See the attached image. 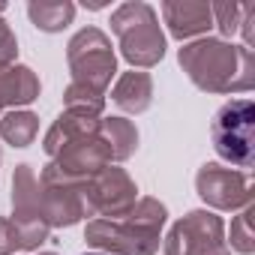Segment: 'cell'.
Segmentation results:
<instances>
[{"mask_svg": "<svg viewBox=\"0 0 255 255\" xmlns=\"http://www.w3.org/2000/svg\"><path fill=\"white\" fill-rule=\"evenodd\" d=\"M180 66L207 93H243L255 84V57L225 39H198L180 48Z\"/></svg>", "mask_w": 255, "mask_h": 255, "instance_id": "cell-1", "label": "cell"}, {"mask_svg": "<svg viewBox=\"0 0 255 255\" xmlns=\"http://www.w3.org/2000/svg\"><path fill=\"white\" fill-rule=\"evenodd\" d=\"M111 99L123 108V111H129V114H141L150 108V99H153V81L147 72H123L111 90Z\"/></svg>", "mask_w": 255, "mask_h": 255, "instance_id": "cell-12", "label": "cell"}, {"mask_svg": "<svg viewBox=\"0 0 255 255\" xmlns=\"http://www.w3.org/2000/svg\"><path fill=\"white\" fill-rule=\"evenodd\" d=\"M66 60L72 69V81L87 84L93 90H105L117 72V57L111 51V39L99 27H84L69 39Z\"/></svg>", "mask_w": 255, "mask_h": 255, "instance_id": "cell-5", "label": "cell"}, {"mask_svg": "<svg viewBox=\"0 0 255 255\" xmlns=\"http://www.w3.org/2000/svg\"><path fill=\"white\" fill-rule=\"evenodd\" d=\"M39 96V78L30 66H3L0 69V108L27 105Z\"/></svg>", "mask_w": 255, "mask_h": 255, "instance_id": "cell-13", "label": "cell"}, {"mask_svg": "<svg viewBox=\"0 0 255 255\" xmlns=\"http://www.w3.org/2000/svg\"><path fill=\"white\" fill-rule=\"evenodd\" d=\"M15 54H18V42H15V33L9 30V24L0 18V69L3 66H12L15 63Z\"/></svg>", "mask_w": 255, "mask_h": 255, "instance_id": "cell-21", "label": "cell"}, {"mask_svg": "<svg viewBox=\"0 0 255 255\" xmlns=\"http://www.w3.org/2000/svg\"><path fill=\"white\" fill-rule=\"evenodd\" d=\"M210 15L216 21V27L231 36L237 27H240V18H243V3H210Z\"/></svg>", "mask_w": 255, "mask_h": 255, "instance_id": "cell-20", "label": "cell"}, {"mask_svg": "<svg viewBox=\"0 0 255 255\" xmlns=\"http://www.w3.org/2000/svg\"><path fill=\"white\" fill-rule=\"evenodd\" d=\"M12 219H27V222H45L42 219V198H39V177L33 174L30 165H18L12 177Z\"/></svg>", "mask_w": 255, "mask_h": 255, "instance_id": "cell-11", "label": "cell"}, {"mask_svg": "<svg viewBox=\"0 0 255 255\" xmlns=\"http://www.w3.org/2000/svg\"><path fill=\"white\" fill-rule=\"evenodd\" d=\"M84 255H105V252H84Z\"/></svg>", "mask_w": 255, "mask_h": 255, "instance_id": "cell-22", "label": "cell"}, {"mask_svg": "<svg viewBox=\"0 0 255 255\" xmlns=\"http://www.w3.org/2000/svg\"><path fill=\"white\" fill-rule=\"evenodd\" d=\"M213 147L231 165L249 171L255 162V108L252 99H231L225 102L210 126Z\"/></svg>", "mask_w": 255, "mask_h": 255, "instance_id": "cell-4", "label": "cell"}, {"mask_svg": "<svg viewBox=\"0 0 255 255\" xmlns=\"http://www.w3.org/2000/svg\"><path fill=\"white\" fill-rule=\"evenodd\" d=\"M252 216H255V210H252V204H249V207H243V210H240V216H234V222H231V249H237L240 255L255 252Z\"/></svg>", "mask_w": 255, "mask_h": 255, "instance_id": "cell-19", "label": "cell"}, {"mask_svg": "<svg viewBox=\"0 0 255 255\" xmlns=\"http://www.w3.org/2000/svg\"><path fill=\"white\" fill-rule=\"evenodd\" d=\"M27 15L39 30L57 33L66 24H72L75 3H69V0H33V3H27Z\"/></svg>", "mask_w": 255, "mask_h": 255, "instance_id": "cell-16", "label": "cell"}, {"mask_svg": "<svg viewBox=\"0 0 255 255\" xmlns=\"http://www.w3.org/2000/svg\"><path fill=\"white\" fill-rule=\"evenodd\" d=\"M39 132V117L30 111H9L0 117V138L12 147H27Z\"/></svg>", "mask_w": 255, "mask_h": 255, "instance_id": "cell-17", "label": "cell"}, {"mask_svg": "<svg viewBox=\"0 0 255 255\" xmlns=\"http://www.w3.org/2000/svg\"><path fill=\"white\" fill-rule=\"evenodd\" d=\"M162 18L174 39H189L213 27L210 3H204V0H168V3H162Z\"/></svg>", "mask_w": 255, "mask_h": 255, "instance_id": "cell-10", "label": "cell"}, {"mask_svg": "<svg viewBox=\"0 0 255 255\" xmlns=\"http://www.w3.org/2000/svg\"><path fill=\"white\" fill-rule=\"evenodd\" d=\"M195 189L216 210H237L252 204V174L222 168L216 162L201 165V171L195 174Z\"/></svg>", "mask_w": 255, "mask_h": 255, "instance_id": "cell-9", "label": "cell"}, {"mask_svg": "<svg viewBox=\"0 0 255 255\" xmlns=\"http://www.w3.org/2000/svg\"><path fill=\"white\" fill-rule=\"evenodd\" d=\"M165 255H231V249L225 243L222 219L207 210L186 213L168 231Z\"/></svg>", "mask_w": 255, "mask_h": 255, "instance_id": "cell-6", "label": "cell"}, {"mask_svg": "<svg viewBox=\"0 0 255 255\" xmlns=\"http://www.w3.org/2000/svg\"><path fill=\"white\" fill-rule=\"evenodd\" d=\"M42 255H54V252H42Z\"/></svg>", "mask_w": 255, "mask_h": 255, "instance_id": "cell-23", "label": "cell"}, {"mask_svg": "<svg viewBox=\"0 0 255 255\" xmlns=\"http://www.w3.org/2000/svg\"><path fill=\"white\" fill-rule=\"evenodd\" d=\"M165 204L141 198L123 219L87 222V243L105 255H153L159 249V231L165 225Z\"/></svg>", "mask_w": 255, "mask_h": 255, "instance_id": "cell-2", "label": "cell"}, {"mask_svg": "<svg viewBox=\"0 0 255 255\" xmlns=\"http://www.w3.org/2000/svg\"><path fill=\"white\" fill-rule=\"evenodd\" d=\"M63 102H66V111H72V114L99 117V111H102V105H105V96H102L99 90L87 87V84H78V81H72V84L66 87V96H63Z\"/></svg>", "mask_w": 255, "mask_h": 255, "instance_id": "cell-18", "label": "cell"}, {"mask_svg": "<svg viewBox=\"0 0 255 255\" xmlns=\"http://www.w3.org/2000/svg\"><path fill=\"white\" fill-rule=\"evenodd\" d=\"M39 198H42V219L48 228L75 225L81 216L90 213L84 198V183L66 180L51 168H45L39 177Z\"/></svg>", "mask_w": 255, "mask_h": 255, "instance_id": "cell-8", "label": "cell"}, {"mask_svg": "<svg viewBox=\"0 0 255 255\" xmlns=\"http://www.w3.org/2000/svg\"><path fill=\"white\" fill-rule=\"evenodd\" d=\"M48 240L45 222H27V219H3L0 216V255H12L15 249H36Z\"/></svg>", "mask_w": 255, "mask_h": 255, "instance_id": "cell-14", "label": "cell"}, {"mask_svg": "<svg viewBox=\"0 0 255 255\" xmlns=\"http://www.w3.org/2000/svg\"><path fill=\"white\" fill-rule=\"evenodd\" d=\"M0 12H3V3H0Z\"/></svg>", "mask_w": 255, "mask_h": 255, "instance_id": "cell-24", "label": "cell"}, {"mask_svg": "<svg viewBox=\"0 0 255 255\" xmlns=\"http://www.w3.org/2000/svg\"><path fill=\"white\" fill-rule=\"evenodd\" d=\"M135 183L123 168L105 165L99 168L90 180H84V198H87V210L99 213V219H117L126 216L135 207Z\"/></svg>", "mask_w": 255, "mask_h": 255, "instance_id": "cell-7", "label": "cell"}, {"mask_svg": "<svg viewBox=\"0 0 255 255\" xmlns=\"http://www.w3.org/2000/svg\"><path fill=\"white\" fill-rule=\"evenodd\" d=\"M111 30L120 42L123 57L138 69L156 66L165 54V36L156 18V9L135 0V3H123L111 15Z\"/></svg>", "mask_w": 255, "mask_h": 255, "instance_id": "cell-3", "label": "cell"}, {"mask_svg": "<svg viewBox=\"0 0 255 255\" xmlns=\"http://www.w3.org/2000/svg\"><path fill=\"white\" fill-rule=\"evenodd\" d=\"M99 138L105 141L108 147V156L114 162H123L135 147H138V132L129 120L123 117H108V120H99Z\"/></svg>", "mask_w": 255, "mask_h": 255, "instance_id": "cell-15", "label": "cell"}]
</instances>
